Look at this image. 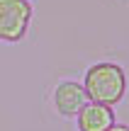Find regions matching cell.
I'll return each instance as SVG.
<instances>
[{
  "instance_id": "3957f363",
  "label": "cell",
  "mask_w": 129,
  "mask_h": 131,
  "mask_svg": "<svg viewBox=\"0 0 129 131\" xmlns=\"http://www.w3.org/2000/svg\"><path fill=\"white\" fill-rule=\"evenodd\" d=\"M85 102H88V95L83 90V85L76 80H63L54 88V109L61 117H68V119L76 117Z\"/></svg>"
},
{
  "instance_id": "6da1fadb",
  "label": "cell",
  "mask_w": 129,
  "mask_h": 131,
  "mask_svg": "<svg viewBox=\"0 0 129 131\" xmlns=\"http://www.w3.org/2000/svg\"><path fill=\"white\" fill-rule=\"evenodd\" d=\"M83 90L90 102H100L107 107H115L127 95V73L120 63L100 61L93 63L83 75Z\"/></svg>"
},
{
  "instance_id": "7a4b0ae2",
  "label": "cell",
  "mask_w": 129,
  "mask_h": 131,
  "mask_svg": "<svg viewBox=\"0 0 129 131\" xmlns=\"http://www.w3.org/2000/svg\"><path fill=\"white\" fill-rule=\"evenodd\" d=\"M32 3L29 0H0V41L17 44L27 37L32 22Z\"/></svg>"
},
{
  "instance_id": "277c9868",
  "label": "cell",
  "mask_w": 129,
  "mask_h": 131,
  "mask_svg": "<svg viewBox=\"0 0 129 131\" xmlns=\"http://www.w3.org/2000/svg\"><path fill=\"white\" fill-rule=\"evenodd\" d=\"M76 122H78V131H107L115 124V112L107 104L88 100L81 107V112L76 114Z\"/></svg>"
},
{
  "instance_id": "5b68a950",
  "label": "cell",
  "mask_w": 129,
  "mask_h": 131,
  "mask_svg": "<svg viewBox=\"0 0 129 131\" xmlns=\"http://www.w3.org/2000/svg\"><path fill=\"white\" fill-rule=\"evenodd\" d=\"M107 131H129V126H127V124H117V122H115Z\"/></svg>"
}]
</instances>
